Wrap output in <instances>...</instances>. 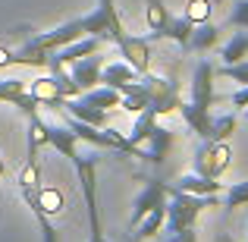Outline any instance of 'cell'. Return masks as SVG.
Instances as JSON below:
<instances>
[{
	"mask_svg": "<svg viewBox=\"0 0 248 242\" xmlns=\"http://www.w3.org/2000/svg\"><path fill=\"white\" fill-rule=\"evenodd\" d=\"M82 35H85L82 16H76V19H69V22L57 25V29H50V32H38V35H29L25 41L35 44V48H41V50H60V48L73 44L76 38H82Z\"/></svg>",
	"mask_w": 248,
	"mask_h": 242,
	"instance_id": "5",
	"label": "cell"
},
{
	"mask_svg": "<svg viewBox=\"0 0 248 242\" xmlns=\"http://www.w3.org/2000/svg\"><path fill=\"white\" fill-rule=\"evenodd\" d=\"M154 126H157V113H154V110H139V113H135V126H132V132H129V142H132L135 148H141L148 142V135L154 132Z\"/></svg>",
	"mask_w": 248,
	"mask_h": 242,
	"instance_id": "22",
	"label": "cell"
},
{
	"mask_svg": "<svg viewBox=\"0 0 248 242\" xmlns=\"http://www.w3.org/2000/svg\"><path fill=\"white\" fill-rule=\"evenodd\" d=\"M220 242H232V239H230V236H220Z\"/></svg>",
	"mask_w": 248,
	"mask_h": 242,
	"instance_id": "35",
	"label": "cell"
},
{
	"mask_svg": "<svg viewBox=\"0 0 248 242\" xmlns=\"http://www.w3.org/2000/svg\"><path fill=\"white\" fill-rule=\"evenodd\" d=\"M47 145V123L38 113L29 116V154H38V148Z\"/></svg>",
	"mask_w": 248,
	"mask_h": 242,
	"instance_id": "25",
	"label": "cell"
},
{
	"mask_svg": "<svg viewBox=\"0 0 248 242\" xmlns=\"http://www.w3.org/2000/svg\"><path fill=\"white\" fill-rule=\"evenodd\" d=\"M0 101L19 107L25 116L38 113V107H41V104H38L35 97L29 95V85H25L22 79H0Z\"/></svg>",
	"mask_w": 248,
	"mask_h": 242,
	"instance_id": "8",
	"label": "cell"
},
{
	"mask_svg": "<svg viewBox=\"0 0 248 242\" xmlns=\"http://www.w3.org/2000/svg\"><path fill=\"white\" fill-rule=\"evenodd\" d=\"M164 220H167V205L164 208H154V211H148L145 217L139 220V224L132 226V242H145V239H154L160 236V230H164Z\"/></svg>",
	"mask_w": 248,
	"mask_h": 242,
	"instance_id": "16",
	"label": "cell"
},
{
	"mask_svg": "<svg viewBox=\"0 0 248 242\" xmlns=\"http://www.w3.org/2000/svg\"><path fill=\"white\" fill-rule=\"evenodd\" d=\"M217 41H220V29L211 22V19H207V22H198V25H195L188 50H198V54H204V50H211Z\"/></svg>",
	"mask_w": 248,
	"mask_h": 242,
	"instance_id": "20",
	"label": "cell"
},
{
	"mask_svg": "<svg viewBox=\"0 0 248 242\" xmlns=\"http://www.w3.org/2000/svg\"><path fill=\"white\" fill-rule=\"evenodd\" d=\"M186 16L192 19L195 25L207 22V19H211V0H188L186 3Z\"/></svg>",
	"mask_w": 248,
	"mask_h": 242,
	"instance_id": "29",
	"label": "cell"
},
{
	"mask_svg": "<svg viewBox=\"0 0 248 242\" xmlns=\"http://www.w3.org/2000/svg\"><path fill=\"white\" fill-rule=\"evenodd\" d=\"M242 110H245V116H248V104H245V107H242Z\"/></svg>",
	"mask_w": 248,
	"mask_h": 242,
	"instance_id": "36",
	"label": "cell"
},
{
	"mask_svg": "<svg viewBox=\"0 0 248 242\" xmlns=\"http://www.w3.org/2000/svg\"><path fill=\"white\" fill-rule=\"evenodd\" d=\"M120 107L123 110H154L157 116L170 113V110H179L182 104V85L173 79V76H151V73H141L135 82L120 85Z\"/></svg>",
	"mask_w": 248,
	"mask_h": 242,
	"instance_id": "1",
	"label": "cell"
},
{
	"mask_svg": "<svg viewBox=\"0 0 248 242\" xmlns=\"http://www.w3.org/2000/svg\"><path fill=\"white\" fill-rule=\"evenodd\" d=\"M167 182H160V179H148L145 182V189H141L139 195H135V201H132V217H129V230H132L135 224H139L141 217H145L148 211H154V208H164L167 205Z\"/></svg>",
	"mask_w": 248,
	"mask_h": 242,
	"instance_id": "6",
	"label": "cell"
},
{
	"mask_svg": "<svg viewBox=\"0 0 248 242\" xmlns=\"http://www.w3.org/2000/svg\"><path fill=\"white\" fill-rule=\"evenodd\" d=\"M101 66H104V57L88 54V57H82V60L69 63L66 69H69V76H73V82L79 85V91H88L101 82Z\"/></svg>",
	"mask_w": 248,
	"mask_h": 242,
	"instance_id": "10",
	"label": "cell"
},
{
	"mask_svg": "<svg viewBox=\"0 0 248 242\" xmlns=\"http://www.w3.org/2000/svg\"><path fill=\"white\" fill-rule=\"evenodd\" d=\"M3 66H13V50L10 48H0V69Z\"/></svg>",
	"mask_w": 248,
	"mask_h": 242,
	"instance_id": "33",
	"label": "cell"
},
{
	"mask_svg": "<svg viewBox=\"0 0 248 242\" xmlns=\"http://www.w3.org/2000/svg\"><path fill=\"white\" fill-rule=\"evenodd\" d=\"M232 163V151L226 142H217V139H204L192 154V173H201V176H211V179H220V176L230 170Z\"/></svg>",
	"mask_w": 248,
	"mask_h": 242,
	"instance_id": "4",
	"label": "cell"
},
{
	"mask_svg": "<svg viewBox=\"0 0 248 242\" xmlns=\"http://www.w3.org/2000/svg\"><path fill=\"white\" fill-rule=\"evenodd\" d=\"M82 101H88V104H94V107H101V110H110V107H120V91L116 88H110V85H94V88H88V91H82Z\"/></svg>",
	"mask_w": 248,
	"mask_h": 242,
	"instance_id": "21",
	"label": "cell"
},
{
	"mask_svg": "<svg viewBox=\"0 0 248 242\" xmlns=\"http://www.w3.org/2000/svg\"><path fill=\"white\" fill-rule=\"evenodd\" d=\"M170 189H182V192H192V195H217L220 182L211 179V176H201V173H186L170 182Z\"/></svg>",
	"mask_w": 248,
	"mask_h": 242,
	"instance_id": "19",
	"label": "cell"
},
{
	"mask_svg": "<svg viewBox=\"0 0 248 242\" xmlns=\"http://www.w3.org/2000/svg\"><path fill=\"white\" fill-rule=\"evenodd\" d=\"M179 113H182V120H186V126L192 129L195 135H201V139H211V107H201V104H195V101H182L179 104Z\"/></svg>",
	"mask_w": 248,
	"mask_h": 242,
	"instance_id": "14",
	"label": "cell"
},
{
	"mask_svg": "<svg viewBox=\"0 0 248 242\" xmlns=\"http://www.w3.org/2000/svg\"><path fill=\"white\" fill-rule=\"evenodd\" d=\"M76 173H79V189L85 201V214H88V242H110L104 236L101 224V208H97V151L91 154H76Z\"/></svg>",
	"mask_w": 248,
	"mask_h": 242,
	"instance_id": "2",
	"label": "cell"
},
{
	"mask_svg": "<svg viewBox=\"0 0 248 242\" xmlns=\"http://www.w3.org/2000/svg\"><path fill=\"white\" fill-rule=\"evenodd\" d=\"M217 76H223V79H232V82H239V85H248V60L223 63V66L217 69Z\"/></svg>",
	"mask_w": 248,
	"mask_h": 242,
	"instance_id": "28",
	"label": "cell"
},
{
	"mask_svg": "<svg viewBox=\"0 0 248 242\" xmlns=\"http://www.w3.org/2000/svg\"><path fill=\"white\" fill-rule=\"evenodd\" d=\"M230 104H236V107H245V104H248V85H242L239 91H232V95H230Z\"/></svg>",
	"mask_w": 248,
	"mask_h": 242,
	"instance_id": "32",
	"label": "cell"
},
{
	"mask_svg": "<svg viewBox=\"0 0 248 242\" xmlns=\"http://www.w3.org/2000/svg\"><path fill=\"white\" fill-rule=\"evenodd\" d=\"M245 57H248V29L236 32V35L223 44V50H220V60L223 63H239V60H245Z\"/></svg>",
	"mask_w": 248,
	"mask_h": 242,
	"instance_id": "23",
	"label": "cell"
},
{
	"mask_svg": "<svg viewBox=\"0 0 248 242\" xmlns=\"http://www.w3.org/2000/svg\"><path fill=\"white\" fill-rule=\"evenodd\" d=\"M245 242H248V233H245Z\"/></svg>",
	"mask_w": 248,
	"mask_h": 242,
	"instance_id": "37",
	"label": "cell"
},
{
	"mask_svg": "<svg viewBox=\"0 0 248 242\" xmlns=\"http://www.w3.org/2000/svg\"><path fill=\"white\" fill-rule=\"evenodd\" d=\"M230 25L248 29V0H236V6H232V13H230Z\"/></svg>",
	"mask_w": 248,
	"mask_h": 242,
	"instance_id": "30",
	"label": "cell"
},
{
	"mask_svg": "<svg viewBox=\"0 0 248 242\" xmlns=\"http://www.w3.org/2000/svg\"><path fill=\"white\" fill-rule=\"evenodd\" d=\"M0 176H6V163H3V158H0Z\"/></svg>",
	"mask_w": 248,
	"mask_h": 242,
	"instance_id": "34",
	"label": "cell"
},
{
	"mask_svg": "<svg viewBox=\"0 0 248 242\" xmlns=\"http://www.w3.org/2000/svg\"><path fill=\"white\" fill-rule=\"evenodd\" d=\"M214 76H217V69H214L211 60H198L195 63L188 91H192V101L201 104V107H211V104L217 101V95H214Z\"/></svg>",
	"mask_w": 248,
	"mask_h": 242,
	"instance_id": "7",
	"label": "cell"
},
{
	"mask_svg": "<svg viewBox=\"0 0 248 242\" xmlns=\"http://www.w3.org/2000/svg\"><path fill=\"white\" fill-rule=\"evenodd\" d=\"M47 145L57 148V151H60L63 158H69V161L79 154V139H76V132L69 126H50L47 123Z\"/></svg>",
	"mask_w": 248,
	"mask_h": 242,
	"instance_id": "18",
	"label": "cell"
},
{
	"mask_svg": "<svg viewBox=\"0 0 248 242\" xmlns=\"http://www.w3.org/2000/svg\"><path fill=\"white\" fill-rule=\"evenodd\" d=\"M248 205V179L242 182H232L230 189H226V198H223V211L232 214L236 208H245Z\"/></svg>",
	"mask_w": 248,
	"mask_h": 242,
	"instance_id": "26",
	"label": "cell"
},
{
	"mask_svg": "<svg viewBox=\"0 0 248 242\" xmlns=\"http://www.w3.org/2000/svg\"><path fill=\"white\" fill-rule=\"evenodd\" d=\"M167 220H164V233H176V230H186V226H195L201 211L207 208H217L220 198L217 195H192V192H182V189H170L167 186Z\"/></svg>",
	"mask_w": 248,
	"mask_h": 242,
	"instance_id": "3",
	"label": "cell"
},
{
	"mask_svg": "<svg viewBox=\"0 0 248 242\" xmlns=\"http://www.w3.org/2000/svg\"><path fill=\"white\" fill-rule=\"evenodd\" d=\"M192 32H195V22L182 13V16H170L164 29L151 35V41H154V38H170V41H176L182 50H188V44H192Z\"/></svg>",
	"mask_w": 248,
	"mask_h": 242,
	"instance_id": "11",
	"label": "cell"
},
{
	"mask_svg": "<svg viewBox=\"0 0 248 242\" xmlns=\"http://www.w3.org/2000/svg\"><path fill=\"white\" fill-rule=\"evenodd\" d=\"M60 110H66L73 120H82V123H88V126H107V110L94 107V104L82 101V97H66Z\"/></svg>",
	"mask_w": 248,
	"mask_h": 242,
	"instance_id": "15",
	"label": "cell"
},
{
	"mask_svg": "<svg viewBox=\"0 0 248 242\" xmlns=\"http://www.w3.org/2000/svg\"><path fill=\"white\" fill-rule=\"evenodd\" d=\"M232 132H236V116H232V113H226V116H214V120H211V139L226 142Z\"/></svg>",
	"mask_w": 248,
	"mask_h": 242,
	"instance_id": "27",
	"label": "cell"
},
{
	"mask_svg": "<svg viewBox=\"0 0 248 242\" xmlns=\"http://www.w3.org/2000/svg\"><path fill=\"white\" fill-rule=\"evenodd\" d=\"M101 41L104 38H97V35H82V38H76L73 44H66V48L50 50L47 63H63V66H69V63L82 60V57H88V54H97V50H101Z\"/></svg>",
	"mask_w": 248,
	"mask_h": 242,
	"instance_id": "9",
	"label": "cell"
},
{
	"mask_svg": "<svg viewBox=\"0 0 248 242\" xmlns=\"http://www.w3.org/2000/svg\"><path fill=\"white\" fill-rule=\"evenodd\" d=\"M145 161L148 163H164L167 161V154H170V148H173V129H167V126H154V132L148 135V142L145 145Z\"/></svg>",
	"mask_w": 248,
	"mask_h": 242,
	"instance_id": "12",
	"label": "cell"
},
{
	"mask_svg": "<svg viewBox=\"0 0 248 242\" xmlns=\"http://www.w3.org/2000/svg\"><path fill=\"white\" fill-rule=\"evenodd\" d=\"M29 95L35 97L41 107H57V110L63 107V101H66V97L60 95V88H57L54 76H38V79H31L29 82Z\"/></svg>",
	"mask_w": 248,
	"mask_h": 242,
	"instance_id": "13",
	"label": "cell"
},
{
	"mask_svg": "<svg viewBox=\"0 0 248 242\" xmlns=\"http://www.w3.org/2000/svg\"><path fill=\"white\" fill-rule=\"evenodd\" d=\"M141 73L132 66V63H126V60L104 63L101 66V85H110V88H120V85H126V82H135Z\"/></svg>",
	"mask_w": 248,
	"mask_h": 242,
	"instance_id": "17",
	"label": "cell"
},
{
	"mask_svg": "<svg viewBox=\"0 0 248 242\" xmlns=\"http://www.w3.org/2000/svg\"><path fill=\"white\" fill-rule=\"evenodd\" d=\"M167 19H170V10L164 0H145V25L151 29V35L164 29Z\"/></svg>",
	"mask_w": 248,
	"mask_h": 242,
	"instance_id": "24",
	"label": "cell"
},
{
	"mask_svg": "<svg viewBox=\"0 0 248 242\" xmlns=\"http://www.w3.org/2000/svg\"><path fill=\"white\" fill-rule=\"evenodd\" d=\"M164 242H198V230L186 226V230H176V233H164Z\"/></svg>",
	"mask_w": 248,
	"mask_h": 242,
	"instance_id": "31",
	"label": "cell"
}]
</instances>
